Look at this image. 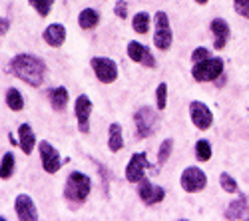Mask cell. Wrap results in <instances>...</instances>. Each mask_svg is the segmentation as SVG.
Here are the masks:
<instances>
[{
	"instance_id": "cell-1",
	"label": "cell",
	"mask_w": 249,
	"mask_h": 221,
	"mask_svg": "<svg viewBox=\"0 0 249 221\" xmlns=\"http://www.w3.org/2000/svg\"><path fill=\"white\" fill-rule=\"evenodd\" d=\"M10 74L20 78L28 86H42L46 78V62L34 54H18L10 60Z\"/></svg>"
},
{
	"instance_id": "cell-2",
	"label": "cell",
	"mask_w": 249,
	"mask_h": 221,
	"mask_svg": "<svg viewBox=\"0 0 249 221\" xmlns=\"http://www.w3.org/2000/svg\"><path fill=\"white\" fill-rule=\"evenodd\" d=\"M92 191V179L82 173V171H72L66 179V186H64V197L68 199V202L80 205L84 204L88 195Z\"/></svg>"
},
{
	"instance_id": "cell-3",
	"label": "cell",
	"mask_w": 249,
	"mask_h": 221,
	"mask_svg": "<svg viewBox=\"0 0 249 221\" xmlns=\"http://www.w3.org/2000/svg\"><path fill=\"white\" fill-rule=\"evenodd\" d=\"M192 76L196 82H215L223 76V60L221 58H207L203 62L194 64Z\"/></svg>"
},
{
	"instance_id": "cell-4",
	"label": "cell",
	"mask_w": 249,
	"mask_h": 221,
	"mask_svg": "<svg viewBox=\"0 0 249 221\" xmlns=\"http://www.w3.org/2000/svg\"><path fill=\"white\" fill-rule=\"evenodd\" d=\"M156 34H154V46L161 52L170 50L172 48V42H174V32H172V26H170V18L163 10L156 12Z\"/></svg>"
},
{
	"instance_id": "cell-5",
	"label": "cell",
	"mask_w": 249,
	"mask_h": 221,
	"mask_svg": "<svg viewBox=\"0 0 249 221\" xmlns=\"http://www.w3.org/2000/svg\"><path fill=\"white\" fill-rule=\"evenodd\" d=\"M134 124L140 137H150L156 134V128H158V114L150 106H142L134 114Z\"/></svg>"
},
{
	"instance_id": "cell-6",
	"label": "cell",
	"mask_w": 249,
	"mask_h": 221,
	"mask_svg": "<svg viewBox=\"0 0 249 221\" xmlns=\"http://www.w3.org/2000/svg\"><path fill=\"white\" fill-rule=\"evenodd\" d=\"M90 66H92L96 78L100 80L102 84H112V82H116V78H118V64L114 62L112 58L96 56V58H92Z\"/></svg>"
},
{
	"instance_id": "cell-7",
	"label": "cell",
	"mask_w": 249,
	"mask_h": 221,
	"mask_svg": "<svg viewBox=\"0 0 249 221\" xmlns=\"http://www.w3.org/2000/svg\"><path fill=\"white\" fill-rule=\"evenodd\" d=\"M205 186H207V177H205V171L201 168L190 166L181 171V187L188 193L201 191Z\"/></svg>"
},
{
	"instance_id": "cell-8",
	"label": "cell",
	"mask_w": 249,
	"mask_h": 221,
	"mask_svg": "<svg viewBox=\"0 0 249 221\" xmlns=\"http://www.w3.org/2000/svg\"><path fill=\"white\" fill-rule=\"evenodd\" d=\"M38 152H40V159H42V168H44L46 173L60 171L62 164H64V159L60 157L58 150L50 142H46V139H44V142H40L38 144Z\"/></svg>"
},
{
	"instance_id": "cell-9",
	"label": "cell",
	"mask_w": 249,
	"mask_h": 221,
	"mask_svg": "<svg viewBox=\"0 0 249 221\" xmlns=\"http://www.w3.org/2000/svg\"><path fill=\"white\" fill-rule=\"evenodd\" d=\"M146 168H150L148 164V155L140 152V153H134L130 157V162L126 166V179L130 184H140L143 175H146Z\"/></svg>"
},
{
	"instance_id": "cell-10",
	"label": "cell",
	"mask_w": 249,
	"mask_h": 221,
	"mask_svg": "<svg viewBox=\"0 0 249 221\" xmlns=\"http://www.w3.org/2000/svg\"><path fill=\"white\" fill-rule=\"evenodd\" d=\"M190 118H192V124L201 132L210 130L213 124V114L203 102H192L190 104Z\"/></svg>"
},
{
	"instance_id": "cell-11",
	"label": "cell",
	"mask_w": 249,
	"mask_h": 221,
	"mask_svg": "<svg viewBox=\"0 0 249 221\" xmlns=\"http://www.w3.org/2000/svg\"><path fill=\"white\" fill-rule=\"evenodd\" d=\"M74 112H76V119H78V130L82 134H88L90 132V114H92V100L82 94L76 98V104H74Z\"/></svg>"
},
{
	"instance_id": "cell-12",
	"label": "cell",
	"mask_w": 249,
	"mask_h": 221,
	"mask_svg": "<svg viewBox=\"0 0 249 221\" xmlns=\"http://www.w3.org/2000/svg\"><path fill=\"white\" fill-rule=\"evenodd\" d=\"M138 195L140 199L146 205H158L163 202V197H165V189L160 187V186H154L150 179L143 177L142 182H140V187H138Z\"/></svg>"
},
{
	"instance_id": "cell-13",
	"label": "cell",
	"mask_w": 249,
	"mask_h": 221,
	"mask_svg": "<svg viewBox=\"0 0 249 221\" xmlns=\"http://www.w3.org/2000/svg\"><path fill=\"white\" fill-rule=\"evenodd\" d=\"M14 209H16V217L22 221H36L38 219V209L32 202V197L26 193H20L14 199Z\"/></svg>"
},
{
	"instance_id": "cell-14",
	"label": "cell",
	"mask_w": 249,
	"mask_h": 221,
	"mask_svg": "<svg viewBox=\"0 0 249 221\" xmlns=\"http://www.w3.org/2000/svg\"><path fill=\"white\" fill-rule=\"evenodd\" d=\"M128 56L134 60V62H138V64H143L148 68H156V58L152 56V52L143 44L136 42V40H132V42L128 44Z\"/></svg>"
},
{
	"instance_id": "cell-15",
	"label": "cell",
	"mask_w": 249,
	"mask_h": 221,
	"mask_svg": "<svg viewBox=\"0 0 249 221\" xmlns=\"http://www.w3.org/2000/svg\"><path fill=\"white\" fill-rule=\"evenodd\" d=\"M212 32H213V36H215V44H213V48L215 50H223L225 48V44H227V40H230V24L225 22L223 18H213L212 20Z\"/></svg>"
},
{
	"instance_id": "cell-16",
	"label": "cell",
	"mask_w": 249,
	"mask_h": 221,
	"mask_svg": "<svg viewBox=\"0 0 249 221\" xmlns=\"http://www.w3.org/2000/svg\"><path fill=\"white\" fill-rule=\"evenodd\" d=\"M18 146L26 155H30L34 152L36 136H34V130L30 128V124H20V128H18Z\"/></svg>"
},
{
	"instance_id": "cell-17",
	"label": "cell",
	"mask_w": 249,
	"mask_h": 221,
	"mask_svg": "<svg viewBox=\"0 0 249 221\" xmlns=\"http://www.w3.org/2000/svg\"><path fill=\"white\" fill-rule=\"evenodd\" d=\"M42 38H44V42H46L48 46L60 48L62 44L66 42V28L62 26V24H50V26L44 30Z\"/></svg>"
},
{
	"instance_id": "cell-18",
	"label": "cell",
	"mask_w": 249,
	"mask_h": 221,
	"mask_svg": "<svg viewBox=\"0 0 249 221\" xmlns=\"http://www.w3.org/2000/svg\"><path fill=\"white\" fill-rule=\"evenodd\" d=\"M100 24V14H98V10H94V8H84L80 14H78V26L82 28V30H92V28H96Z\"/></svg>"
},
{
	"instance_id": "cell-19",
	"label": "cell",
	"mask_w": 249,
	"mask_h": 221,
	"mask_svg": "<svg viewBox=\"0 0 249 221\" xmlns=\"http://www.w3.org/2000/svg\"><path fill=\"white\" fill-rule=\"evenodd\" d=\"M50 106L56 112H62L68 106V90L64 86H58V88L50 90Z\"/></svg>"
},
{
	"instance_id": "cell-20",
	"label": "cell",
	"mask_w": 249,
	"mask_h": 221,
	"mask_svg": "<svg viewBox=\"0 0 249 221\" xmlns=\"http://www.w3.org/2000/svg\"><path fill=\"white\" fill-rule=\"evenodd\" d=\"M108 148L110 152H120L124 148V136H122V126L120 124H110L108 128Z\"/></svg>"
},
{
	"instance_id": "cell-21",
	"label": "cell",
	"mask_w": 249,
	"mask_h": 221,
	"mask_svg": "<svg viewBox=\"0 0 249 221\" xmlns=\"http://www.w3.org/2000/svg\"><path fill=\"white\" fill-rule=\"evenodd\" d=\"M247 211V197L245 195H239L235 202H231L227 205V211H225V217L227 219H241Z\"/></svg>"
},
{
	"instance_id": "cell-22",
	"label": "cell",
	"mask_w": 249,
	"mask_h": 221,
	"mask_svg": "<svg viewBox=\"0 0 249 221\" xmlns=\"http://www.w3.org/2000/svg\"><path fill=\"white\" fill-rule=\"evenodd\" d=\"M4 98H6V106H8L12 112H20V110L24 108V98H22V94H20V90L8 88Z\"/></svg>"
},
{
	"instance_id": "cell-23",
	"label": "cell",
	"mask_w": 249,
	"mask_h": 221,
	"mask_svg": "<svg viewBox=\"0 0 249 221\" xmlns=\"http://www.w3.org/2000/svg\"><path fill=\"white\" fill-rule=\"evenodd\" d=\"M150 22H152V16H150L148 12H138V14H134V18H132V26H134V30H136L138 34H148Z\"/></svg>"
},
{
	"instance_id": "cell-24",
	"label": "cell",
	"mask_w": 249,
	"mask_h": 221,
	"mask_svg": "<svg viewBox=\"0 0 249 221\" xmlns=\"http://www.w3.org/2000/svg\"><path fill=\"white\" fill-rule=\"evenodd\" d=\"M14 173V153L6 152L2 155V162H0V177L2 179H10Z\"/></svg>"
},
{
	"instance_id": "cell-25",
	"label": "cell",
	"mask_w": 249,
	"mask_h": 221,
	"mask_svg": "<svg viewBox=\"0 0 249 221\" xmlns=\"http://www.w3.org/2000/svg\"><path fill=\"white\" fill-rule=\"evenodd\" d=\"M172 150H174V139H172V137L163 139V142L160 144V150H158V164H160V166H163V164L170 159Z\"/></svg>"
},
{
	"instance_id": "cell-26",
	"label": "cell",
	"mask_w": 249,
	"mask_h": 221,
	"mask_svg": "<svg viewBox=\"0 0 249 221\" xmlns=\"http://www.w3.org/2000/svg\"><path fill=\"white\" fill-rule=\"evenodd\" d=\"M196 153L199 162H207L212 157V144L207 139H197L196 142Z\"/></svg>"
},
{
	"instance_id": "cell-27",
	"label": "cell",
	"mask_w": 249,
	"mask_h": 221,
	"mask_svg": "<svg viewBox=\"0 0 249 221\" xmlns=\"http://www.w3.org/2000/svg\"><path fill=\"white\" fill-rule=\"evenodd\" d=\"M156 106H158L160 112H163L165 106H168V84L165 82H161L156 90Z\"/></svg>"
},
{
	"instance_id": "cell-28",
	"label": "cell",
	"mask_w": 249,
	"mask_h": 221,
	"mask_svg": "<svg viewBox=\"0 0 249 221\" xmlns=\"http://www.w3.org/2000/svg\"><path fill=\"white\" fill-rule=\"evenodd\" d=\"M219 186H221V189L223 191H227V193H237V182L235 179L227 173V171H223L221 175H219Z\"/></svg>"
},
{
	"instance_id": "cell-29",
	"label": "cell",
	"mask_w": 249,
	"mask_h": 221,
	"mask_svg": "<svg viewBox=\"0 0 249 221\" xmlns=\"http://www.w3.org/2000/svg\"><path fill=\"white\" fill-rule=\"evenodd\" d=\"M28 2L32 4V8H36V12L40 16H48L50 10H52L54 0H28Z\"/></svg>"
},
{
	"instance_id": "cell-30",
	"label": "cell",
	"mask_w": 249,
	"mask_h": 221,
	"mask_svg": "<svg viewBox=\"0 0 249 221\" xmlns=\"http://www.w3.org/2000/svg\"><path fill=\"white\" fill-rule=\"evenodd\" d=\"M207 58H212V52L207 50V48H203V46H199V48H196V50L192 52V62H194V64L203 62V60H207Z\"/></svg>"
},
{
	"instance_id": "cell-31",
	"label": "cell",
	"mask_w": 249,
	"mask_h": 221,
	"mask_svg": "<svg viewBox=\"0 0 249 221\" xmlns=\"http://www.w3.org/2000/svg\"><path fill=\"white\" fill-rule=\"evenodd\" d=\"M233 8L239 16L249 18V0H233Z\"/></svg>"
},
{
	"instance_id": "cell-32",
	"label": "cell",
	"mask_w": 249,
	"mask_h": 221,
	"mask_svg": "<svg viewBox=\"0 0 249 221\" xmlns=\"http://www.w3.org/2000/svg\"><path fill=\"white\" fill-rule=\"evenodd\" d=\"M114 12H116V16L118 18H128V2L126 0H118L116 2V6H114Z\"/></svg>"
},
{
	"instance_id": "cell-33",
	"label": "cell",
	"mask_w": 249,
	"mask_h": 221,
	"mask_svg": "<svg viewBox=\"0 0 249 221\" xmlns=\"http://www.w3.org/2000/svg\"><path fill=\"white\" fill-rule=\"evenodd\" d=\"M6 28H8V22H6V20L2 18V26H0V32H2V34H6Z\"/></svg>"
},
{
	"instance_id": "cell-34",
	"label": "cell",
	"mask_w": 249,
	"mask_h": 221,
	"mask_svg": "<svg viewBox=\"0 0 249 221\" xmlns=\"http://www.w3.org/2000/svg\"><path fill=\"white\" fill-rule=\"evenodd\" d=\"M196 2H197V4H201V6H203V4H207V2H210V0H196Z\"/></svg>"
}]
</instances>
